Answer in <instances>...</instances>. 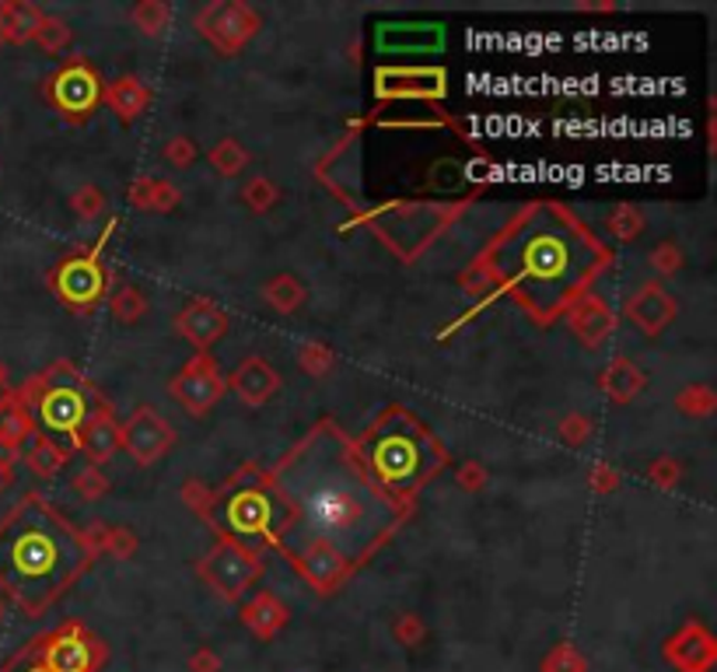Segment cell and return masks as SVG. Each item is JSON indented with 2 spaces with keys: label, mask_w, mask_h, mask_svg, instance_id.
Listing matches in <instances>:
<instances>
[{
  "label": "cell",
  "mask_w": 717,
  "mask_h": 672,
  "mask_svg": "<svg viewBox=\"0 0 717 672\" xmlns=\"http://www.w3.org/2000/svg\"><path fill=\"white\" fill-rule=\"evenodd\" d=\"M686 263V253L679 250V242H658L652 253H647V266L658 274V277H676Z\"/></svg>",
  "instance_id": "44"
},
{
  "label": "cell",
  "mask_w": 717,
  "mask_h": 672,
  "mask_svg": "<svg viewBox=\"0 0 717 672\" xmlns=\"http://www.w3.org/2000/svg\"><path fill=\"white\" fill-rule=\"evenodd\" d=\"M598 386L613 403H634L647 389V375L631 357H613L606 371L598 375Z\"/></svg>",
  "instance_id": "27"
},
{
  "label": "cell",
  "mask_w": 717,
  "mask_h": 672,
  "mask_svg": "<svg viewBox=\"0 0 717 672\" xmlns=\"http://www.w3.org/2000/svg\"><path fill=\"white\" fill-rule=\"evenodd\" d=\"M35 438L32 431V417L29 410L21 407V399L14 396L4 410H0V445L14 448V452H25V445Z\"/></svg>",
  "instance_id": "31"
},
{
  "label": "cell",
  "mask_w": 717,
  "mask_h": 672,
  "mask_svg": "<svg viewBox=\"0 0 717 672\" xmlns=\"http://www.w3.org/2000/svg\"><path fill=\"white\" fill-rule=\"evenodd\" d=\"M32 644L50 672H102L109 662V644L88 631L81 620H66L32 638Z\"/></svg>",
  "instance_id": "9"
},
{
  "label": "cell",
  "mask_w": 717,
  "mask_h": 672,
  "mask_svg": "<svg viewBox=\"0 0 717 672\" xmlns=\"http://www.w3.org/2000/svg\"><path fill=\"white\" fill-rule=\"evenodd\" d=\"M392 638L402 648H420L423 641H428V623H423L420 613H399L392 620Z\"/></svg>",
  "instance_id": "46"
},
{
  "label": "cell",
  "mask_w": 717,
  "mask_h": 672,
  "mask_svg": "<svg viewBox=\"0 0 717 672\" xmlns=\"http://www.w3.org/2000/svg\"><path fill=\"white\" fill-rule=\"evenodd\" d=\"M665 662L676 672H710L717 662V641L704 620H686L676 634L662 644Z\"/></svg>",
  "instance_id": "19"
},
{
  "label": "cell",
  "mask_w": 717,
  "mask_h": 672,
  "mask_svg": "<svg viewBox=\"0 0 717 672\" xmlns=\"http://www.w3.org/2000/svg\"><path fill=\"white\" fill-rule=\"evenodd\" d=\"M365 126H368V120L354 123L347 138L332 151H326V159L316 169L319 183L347 207L361 204V130Z\"/></svg>",
  "instance_id": "15"
},
{
  "label": "cell",
  "mask_w": 717,
  "mask_h": 672,
  "mask_svg": "<svg viewBox=\"0 0 717 672\" xmlns=\"http://www.w3.org/2000/svg\"><path fill=\"white\" fill-rule=\"evenodd\" d=\"M126 200H130V207L147 211V214H172L178 207V200H183V193L162 175H137L126 186Z\"/></svg>",
  "instance_id": "26"
},
{
  "label": "cell",
  "mask_w": 717,
  "mask_h": 672,
  "mask_svg": "<svg viewBox=\"0 0 717 672\" xmlns=\"http://www.w3.org/2000/svg\"><path fill=\"white\" fill-rule=\"evenodd\" d=\"M249 631L259 638V641H274L284 627L290 623V610H287V602L274 592H256L253 599H245L242 602V617H238Z\"/></svg>",
  "instance_id": "23"
},
{
  "label": "cell",
  "mask_w": 717,
  "mask_h": 672,
  "mask_svg": "<svg viewBox=\"0 0 717 672\" xmlns=\"http://www.w3.org/2000/svg\"><path fill=\"white\" fill-rule=\"evenodd\" d=\"M4 4H8V42H14V47L35 42V32L42 26V18H47V11L32 4V0H4Z\"/></svg>",
  "instance_id": "30"
},
{
  "label": "cell",
  "mask_w": 717,
  "mask_h": 672,
  "mask_svg": "<svg viewBox=\"0 0 717 672\" xmlns=\"http://www.w3.org/2000/svg\"><path fill=\"white\" fill-rule=\"evenodd\" d=\"M102 105H105L109 112H116V116H120L123 123H133V120H141L144 112L151 109V88H147L141 78L123 74V78H116V81L105 84Z\"/></svg>",
  "instance_id": "25"
},
{
  "label": "cell",
  "mask_w": 717,
  "mask_h": 672,
  "mask_svg": "<svg viewBox=\"0 0 717 672\" xmlns=\"http://www.w3.org/2000/svg\"><path fill=\"white\" fill-rule=\"evenodd\" d=\"M21 459V452H14V448H8V445H0V466H8V469H14V462Z\"/></svg>",
  "instance_id": "57"
},
{
  "label": "cell",
  "mask_w": 717,
  "mask_h": 672,
  "mask_svg": "<svg viewBox=\"0 0 717 672\" xmlns=\"http://www.w3.org/2000/svg\"><path fill=\"white\" fill-rule=\"evenodd\" d=\"M71 39H74V29L66 26L63 18H57V14H47V18H42V26H39V32H35L39 50H47L50 57L63 53L66 47H71Z\"/></svg>",
  "instance_id": "41"
},
{
  "label": "cell",
  "mask_w": 717,
  "mask_h": 672,
  "mask_svg": "<svg viewBox=\"0 0 717 672\" xmlns=\"http://www.w3.org/2000/svg\"><path fill=\"white\" fill-rule=\"evenodd\" d=\"M178 498H183L199 519H204V511H207V505H211V498H214V490L204 483V480H186L183 487H178Z\"/></svg>",
  "instance_id": "51"
},
{
  "label": "cell",
  "mask_w": 717,
  "mask_h": 672,
  "mask_svg": "<svg viewBox=\"0 0 717 672\" xmlns=\"http://www.w3.org/2000/svg\"><path fill=\"white\" fill-rule=\"evenodd\" d=\"M354 448L371 483L407 511H413L420 490L448 466L444 441L402 403L378 414Z\"/></svg>",
  "instance_id": "4"
},
{
  "label": "cell",
  "mask_w": 717,
  "mask_h": 672,
  "mask_svg": "<svg viewBox=\"0 0 717 672\" xmlns=\"http://www.w3.org/2000/svg\"><path fill=\"white\" fill-rule=\"evenodd\" d=\"M679 316V302L662 287V281L641 284L631 298H626V319H631L644 336H662Z\"/></svg>",
  "instance_id": "21"
},
{
  "label": "cell",
  "mask_w": 717,
  "mask_h": 672,
  "mask_svg": "<svg viewBox=\"0 0 717 672\" xmlns=\"http://www.w3.org/2000/svg\"><path fill=\"white\" fill-rule=\"evenodd\" d=\"M270 477L290 505V526L277 543L280 557L329 550L357 571L413 515L371 483L354 438L332 417L311 424L305 438L274 462Z\"/></svg>",
  "instance_id": "1"
},
{
  "label": "cell",
  "mask_w": 717,
  "mask_h": 672,
  "mask_svg": "<svg viewBox=\"0 0 717 672\" xmlns=\"http://www.w3.org/2000/svg\"><path fill=\"white\" fill-rule=\"evenodd\" d=\"M120 448L137 466H154L175 448V428L154 407L141 403L130 420L120 424Z\"/></svg>",
  "instance_id": "16"
},
{
  "label": "cell",
  "mask_w": 717,
  "mask_h": 672,
  "mask_svg": "<svg viewBox=\"0 0 717 672\" xmlns=\"http://www.w3.org/2000/svg\"><path fill=\"white\" fill-rule=\"evenodd\" d=\"M74 490H78V498L81 501H102L109 490H112V483H109V477L102 474V466H84L81 474L74 477Z\"/></svg>",
  "instance_id": "45"
},
{
  "label": "cell",
  "mask_w": 717,
  "mask_h": 672,
  "mask_svg": "<svg viewBox=\"0 0 717 672\" xmlns=\"http://www.w3.org/2000/svg\"><path fill=\"white\" fill-rule=\"evenodd\" d=\"M305 298H308V291L295 274H277L263 284V302L274 312H280V316H295V312H301Z\"/></svg>",
  "instance_id": "29"
},
{
  "label": "cell",
  "mask_w": 717,
  "mask_h": 672,
  "mask_svg": "<svg viewBox=\"0 0 717 672\" xmlns=\"http://www.w3.org/2000/svg\"><path fill=\"white\" fill-rule=\"evenodd\" d=\"M588 487L595 490V495H613V490L619 487V469L610 462H595L588 469Z\"/></svg>",
  "instance_id": "53"
},
{
  "label": "cell",
  "mask_w": 717,
  "mask_h": 672,
  "mask_svg": "<svg viewBox=\"0 0 717 672\" xmlns=\"http://www.w3.org/2000/svg\"><path fill=\"white\" fill-rule=\"evenodd\" d=\"M242 204L253 214H270L280 204V186L270 175H249L242 186Z\"/></svg>",
  "instance_id": "36"
},
{
  "label": "cell",
  "mask_w": 717,
  "mask_h": 672,
  "mask_svg": "<svg viewBox=\"0 0 717 672\" xmlns=\"http://www.w3.org/2000/svg\"><path fill=\"white\" fill-rule=\"evenodd\" d=\"M168 396L190 417H207L217 403L228 396V378H224L214 354H193L190 362L168 378Z\"/></svg>",
  "instance_id": "14"
},
{
  "label": "cell",
  "mask_w": 717,
  "mask_h": 672,
  "mask_svg": "<svg viewBox=\"0 0 717 672\" xmlns=\"http://www.w3.org/2000/svg\"><path fill=\"white\" fill-rule=\"evenodd\" d=\"M647 228V221L641 214V207L634 204H616L610 214H606V232L619 242V245H634Z\"/></svg>",
  "instance_id": "34"
},
{
  "label": "cell",
  "mask_w": 717,
  "mask_h": 672,
  "mask_svg": "<svg viewBox=\"0 0 717 672\" xmlns=\"http://www.w3.org/2000/svg\"><path fill=\"white\" fill-rule=\"evenodd\" d=\"M14 396L29 410L35 438L50 441L63 459L78 456L88 420L102 410V403H109L71 362H57L32 375Z\"/></svg>",
  "instance_id": "6"
},
{
  "label": "cell",
  "mask_w": 717,
  "mask_h": 672,
  "mask_svg": "<svg viewBox=\"0 0 717 672\" xmlns=\"http://www.w3.org/2000/svg\"><path fill=\"white\" fill-rule=\"evenodd\" d=\"M564 319L571 326V333L577 336L581 344H585L588 350L602 347L613 336L616 329V312L606 298H598L595 291H588L585 298H577L567 312H564Z\"/></svg>",
  "instance_id": "22"
},
{
  "label": "cell",
  "mask_w": 717,
  "mask_h": 672,
  "mask_svg": "<svg viewBox=\"0 0 717 672\" xmlns=\"http://www.w3.org/2000/svg\"><path fill=\"white\" fill-rule=\"evenodd\" d=\"M84 540L88 547H92V553H105L112 560H130L133 553L141 550V540H137V532L126 529V526H105V522H95V526H88L84 529Z\"/></svg>",
  "instance_id": "28"
},
{
  "label": "cell",
  "mask_w": 717,
  "mask_h": 672,
  "mask_svg": "<svg viewBox=\"0 0 717 672\" xmlns=\"http://www.w3.org/2000/svg\"><path fill=\"white\" fill-rule=\"evenodd\" d=\"M4 613H8V599L0 595V623H4Z\"/></svg>",
  "instance_id": "60"
},
{
  "label": "cell",
  "mask_w": 717,
  "mask_h": 672,
  "mask_svg": "<svg viewBox=\"0 0 717 672\" xmlns=\"http://www.w3.org/2000/svg\"><path fill=\"white\" fill-rule=\"evenodd\" d=\"M0 672H50V669L42 665V659H39V652H35V644L29 641V644H21L4 665H0Z\"/></svg>",
  "instance_id": "50"
},
{
  "label": "cell",
  "mask_w": 717,
  "mask_h": 672,
  "mask_svg": "<svg viewBox=\"0 0 717 672\" xmlns=\"http://www.w3.org/2000/svg\"><path fill=\"white\" fill-rule=\"evenodd\" d=\"M193 29L204 35V42H211L221 57H238L259 35L263 18L256 8L245 4V0H211V4L196 11Z\"/></svg>",
  "instance_id": "10"
},
{
  "label": "cell",
  "mask_w": 717,
  "mask_h": 672,
  "mask_svg": "<svg viewBox=\"0 0 717 672\" xmlns=\"http://www.w3.org/2000/svg\"><path fill=\"white\" fill-rule=\"evenodd\" d=\"M92 564L84 529L66 522L35 490L0 519V595L29 620L47 617Z\"/></svg>",
  "instance_id": "3"
},
{
  "label": "cell",
  "mask_w": 717,
  "mask_h": 672,
  "mask_svg": "<svg viewBox=\"0 0 717 672\" xmlns=\"http://www.w3.org/2000/svg\"><path fill=\"white\" fill-rule=\"evenodd\" d=\"M186 669L190 672H221L224 662H221V655L214 652L211 644H196L193 652L186 655Z\"/></svg>",
  "instance_id": "54"
},
{
  "label": "cell",
  "mask_w": 717,
  "mask_h": 672,
  "mask_svg": "<svg viewBox=\"0 0 717 672\" xmlns=\"http://www.w3.org/2000/svg\"><path fill=\"white\" fill-rule=\"evenodd\" d=\"M459 487L462 490H469V495H480V490L490 483V474H486V466L483 462H477V459H469V462H462L459 466Z\"/></svg>",
  "instance_id": "52"
},
{
  "label": "cell",
  "mask_w": 717,
  "mask_h": 672,
  "mask_svg": "<svg viewBox=\"0 0 717 672\" xmlns=\"http://www.w3.org/2000/svg\"><path fill=\"white\" fill-rule=\"evenodd\" d=\"M11 399H14V389H11V383H8V368H4V362H0V410H4Z\"/></svg>",
  "instance_id": "55"
},
{
  "label": "cell",
  "mask_w": 717,
  "mask_h": 672,
  "mask_svg": "<svg viewBox=\"0 0 717 672\" xmlns=\"http://www.w3.org/2000/svg\"><path fill=\"white\" fill-rule=\"evenodd\" d=\"M459 287L465 291V295H473L477 302H480V308L486 305V302H494L498 298V287H494V277H490V271L483 266V259L477 256L473 263L465 266V271L459 274ZM477 308V312H480Z\"/></svg>",
  "instance_id": "39"
},
{
  "label": "cell",
  "mask_w": 717,
  "mask_h": 672,
  "mask_svg": "<svg viewBox=\"0 0 717 672\" xmlns=\"http://www.w3.org/2000/svg\"><path fill=\"white\" fill-rule=\"evenodd\" d=\"M175 333L196 350V354H211L214 344H221L228 336V312H224L214 298L193 295L186 305L175 312Z\"/></svg>",
  "instance_id": "18"
},
{
  "label": "cell",
  "mask_w": 717,
  "mask_h": 672,
  "mask_svg": "<svg viewBox=\"0 0 717 672\" xmlns=\"http://www.w3.org/2000/svg\"><path fill=\"white\" fill-rule=\"evenodd\" d=\"M47 284L53 295L71 308V312H92L109 298V271L102 256L95 253H74V256H63L53 271L47 274Z\"/></svg>",
  "instance_id": "11"
},
{
  "label": "cell",
  "mask_w": 717,
  "mask_h": 672,
  "mask_svg": "<svg viewBox=\"0 0 717 672\" xmlns=\"http://www.w3.org/2000/svg\"><path fill=\"white\" fill-rule=\"evenodd\" d=\"M105 207H109V200H105V193L95 183H84V186H78L71 193V211L81 221H99L105 214Z\"/></svg>",
  "instance_id": "43"
},
{
  "label": "cell",
  "mask_w": 717,
  "mask_h": 672,
  "mask_svg": "<svg viewBox=\"0 0 717 672\" xmlns=\"http://www.w3.org/2000/svg\"><path fill=\"white\" fill-rule=\"evenodd\" d=\"M647 480H652V487H658V490H676V487H679V480H683V466H679V459H672V456L655 459L652 466H647Z\"/></svg>",
  "instance_id": "49"
},
{
  "label": "cell",
  "mask_w": 717,
  "mask_h": 672,
  "mask_svg": "<svg viewBox=\"0 0 717 672\" xmlns=\"http://www.w3.org/2000/svg\"><path fill=\"white\" fill-rule=\"evenodd\" d=\"M676 410L689 420H704L717 410V393L707 383H693L676 393Z\"/></svg>",
  "instance_id": "37"
},
{
  "label": "cell",
  "mask_w": 717,
  "mask_h": 672,
  "mask_svg": "<svg viewBox=\"0 0 717 672\" xmlns=\"http://www.w3.org/2000/svg\"><path fill=\"white\" fill-rule=\"evenodd\" d=\"M543 672H588V659L581 655V648L571 641L553 644L546 659H543Z\"/></svg>",
  "instance_id": "42"
},
{
  "label": "cell",
  "mask_w": 717,
  "mask_h": 672,
  "mask_svg": "<svg viewBox=\"0 0 717 672\" xmlns=\"http://www.w3.org/2000/svg\"><path fill=\"white\" fill-rule=\"evenodd\" d=\"M204 522L217 532V540L263 557L266 550H277L284 529L290 526V505L274 483L270 469L245 462L228 477V483L214 490Z\"/></svg>",
  "instance_id": "5"
},
{
  "label": "cell",
  "mask_w": 717,
  "mask_h": 672,
  "mask_svg": "<svg viewBox=\"0 0 717 672\" xmlns=\"http://www.w3.org/2000/svg\"><path fill=\"white\" fill-rule=\"evenodd\" d=\"M105 305H109L112 319H116L120 326H137L147 316V295H144L137 284H120L105 298Z\"/></svg>",
  "instance_id": "32"
},
{
  "label": "cell",
  "mask_w": 717,
  "mask_h": 672,
  "mask_svg": "<svg viewBox=\"0 0 717 672\" xmlns=\"http://www.w3.org/2000/svg\"><path fill=\"white\" fill-rule=\"evenodd\" d=\"M498 295L550 326L613 266V250L556 200H532L480 253Z\"/></svg>",
  "instance_id": "2"
},
{
  "label": "cell",
  "mask_w": 717,
  "mask_h": 672,
  "mask_svg": "<svg viewBox=\"0 0 717 672\" xmlns=\"http://www.w3.org/2000/svg\"><path fill=\"white\" fill-rule=\"evenodd\" d=\"M574 11H592V14H606V11H616V4H610V0H606V4H602V0H598V4H588V0H577V4H574Z\"/></svg>",
  "instance_id": "56"
},
{
  "label": "cell",
  "mask_w": 717,
  "mask_h": 672,
  "mask_svg": "<svg viewBox=\"0 0 717 672\" xmlns=\"http://www.w3.org/2000/svg\"><path fill=\"white\" fill-rule=\"evenodd\" d=\"M102 92H105V81L84 57L63 60L57 71L42 81V99L74 126L95 116V109L102 105Z\"/></svg>",
  "instance_id": "8"
},
{
  "label": "cell",
  "mask_w": 717,
  "mask_h": 672,
  "mask_svg": "<svg viewBox=\"0 0 717 672\" xmlns=\"http://www.w3.org/2000/svg\"><path fill=\"white\" fill-rule=\"evenodd\" d=\"M162 159H165L172 169H193V162L199 159V147H196L193 138H186V133H175V138L165 141Z\"/></svg>",
  "instance_id": "47"
},
{
  "label": "cell",
  "mask_w": 717,
  "mask_h": 672,
  "mask_svg": "<svg viewBox=\"0 0 717 672\" xmlns=\"http://www.w3.org/2000/svg\"><path fill=\"white\" fill-rule=\"evenodd\" d=\"M172 18H175V11H172V4L168 0H141V4H133V11H130V21L137 26L144 35H162V32H168V26H172Z\"/></svg>",
  "instance_id": "35"
},
{
  "label": "cell",
  "mask_w": 717,
  "mask_h": 672,
  "mask_svg": "<svg viewBox=\"0 0 717 672\" xmlns=\"http://www.w3.org/2000/svg\"><path fill=\"white\" fill-rule=\"evenodd\" d=\"M592 435H595V424L588 414H567L564 420H560V441L571 445V448L588 445Z\"/></svg>",
  "instance_id": "48"
},
{
  "label": "cell",
  "mask_w": 717,
  "mask_h": 672,
  "mask_svg": "<svg viewBox=\"0 0 717 672\" xmlns=\"http://www.w3.org/2000/svg\"><path fill=\"white\" fill-rule=\"evenodd\" d=\"M465 211V200H389V204L375 207L368 214H357V221L386 245V250L413 263L420 253L431 250V242Z\"/></svg>",
  "instance_id": "7"
},
{
  "label": "cell",
  "mask_w": 717,
  "mask_h": 672,
  "mask_svg": "<svg viewBox=\"0 0 717 672\" xmlns=\"http://www.w3.org/2000/svg\"><path fill=\"white\" fill-rule=\"evenodd\" d=\"M21 456H25V462H29V469H32L35 477H47V480L57 477L60 469H63V462H66V459L57 452V448H53L50 441H42V438H32Z\"/></svg>",
  "instance_id": "40"
},
{
  "label": "cell",
  "mask_w": 717,
  "mask_h": 672,
  "mask_svg": "<svg viewBox=\"0 0 717 672\" xmlns=\"http://www.w3.org/2000/svg\"><path fill=\"white\" fill-rule=\"evenodd\" d=\"M371 81H375L378 102H431V105H438L448 99V71L444 67L378 63Z\"/></svg>",
  "instance_id": "13"
},
{
  "label": "cell",
  "mask_w": 717,
  "mask_h": 672,
  "mask_svg": "<svg viewBox=\"0 0 717 672\" xmlns=\"http://www.w3.org/2000/svg\"><path fill=\"white\" fill-rule=\"evenodd\" d=\"M14 483V469H8V466H0V495Z\"/></svg>",
  "instance_id": "59"
},
{
  "label": "cell",
  "mask_w": 717,
  "mask_h": 672,
  "mask_svg": "<svg viewBox=\"0 0 717 672\" xmlns=\"http://www.w3.org/2000/svg\"><path fill=\"white\" fill-rule=\"evenodd\" d=\"M228 378V393L242 403V407H266L280 389H284V378L280 371L266 362L263 354H249V357H242V362L235 365L232 375H224Z\"/></svg>",
  "instance_id": "20"
},
{
  "label": "cell",
  "mask_w": 717,
  "mask_h": 672,
  "mask_svg": "<svg viewBox=\"0 0 717 672\" xmlns=\"http://www.w3.org/2000/svg\"><path fill=\"white\" fill-rule=\"evenodd\" d=\"M196 574L204 578L224 602H242V595L249 592L263 574V557L217 540L196 560Z\"/></svg>",
  "instance_id": "12"
},
{
  "label": "cell",
  "mask_w": 717,
  "mask_h": 672,
  "mask_svg": "<svg viewBox=\"0 0 717 672\" xmlns=\"http://www.w3.org/2000/svg\"><path fill=\"white\" fill-rule=\"evenodd\" d=\"M207 162L221 179H235L249 169V151H245L235 138H221L211 151H207Z\"/></svg>",
  "instance_id": "33"
},
{
  "label": "cell",
  "mask_w": 717,
  "mask_h": 672,
  "mask_svg": "<svg viewBox=\"0 0 717 672\" xmlns=\"http://www.w3.org/2000/svg\"><path fill=\"white\" fill-rule=\"evenodd\" d=\"M444 42H448L444 21H378L371 29V47L378 57L441 53Z\"/></svg>",
  "instance_id": "17"
},
{
  "label": "cell",
  "mask_w": 717,
  "mask_h": 672,
  "mask_svg": "<svg viewBox=\"0 0 717 672\" xmlns=\"http://www.w3.org/2000/svg\"><path fill=\"white\" fill-rule=\"evenodd\" d=\"M78 452H84L88 466H105L120 452V420L112 414V403H102V410L88 420Z\"/></svg>",
  "instance_id": "24"
},
{
  "label": "cell",
  "mask_w": 717,
  "mask_h": 672,
  "mask_svg": "<svg viewBox=\"0 0 717 672\" xmlns=\"http://www.w3.org/2000/svg\"><path fill=\"white\" fill-rule=\"evenodd\" d=\"M8 42V4L0 0V47Z\"/></svg>",
  "instance_id": "58"
},
{
  "label": "cell",
  "mask_w": 717,
  "mask_h": 672,
  "mask_svg": "<svg viewBox=\"0 0 717 672\" xmlns=\"http://www.w3.org/2000/svg\"><path fill=\"white\" fill-rule=\"evenodd\" d=\"M295 362H298V368H301L305 375L322 378V375H329L332 365H336V350H332L329 344H322V340H305V344L295 347Z\"/></svg>",
  "instance_id": "38"
}]
</instances>
